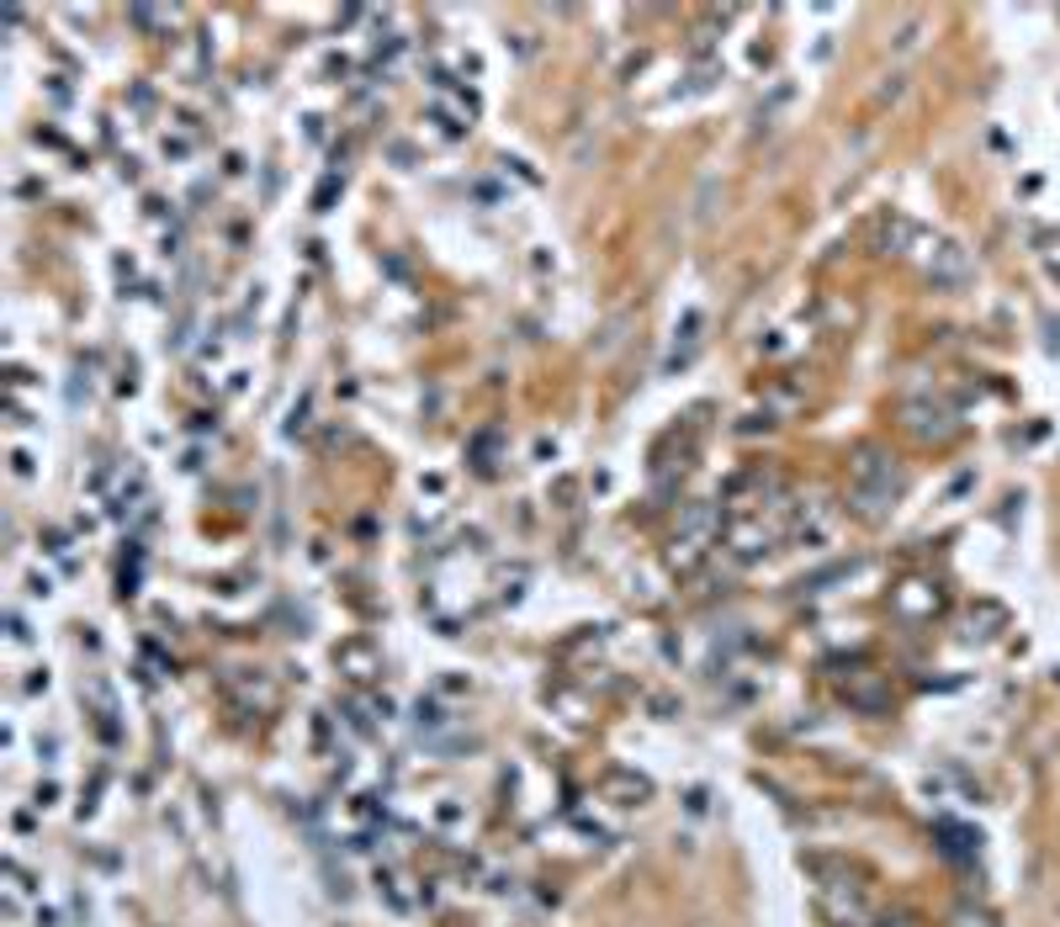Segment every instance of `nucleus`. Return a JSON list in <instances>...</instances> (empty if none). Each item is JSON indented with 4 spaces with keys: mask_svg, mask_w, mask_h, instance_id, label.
Instances as JSON below:
<instances>
[{
    "mask_svg": "<svg viewBox=\"0 0 1060 927\" xmlns=\"http://www.w3.org/2000/svg\"><path fill=\"white\" fill-rule=\"evenodd\" d=\"M901 493V477H896V467L886 461V456L875 451V446H865L859 451V461H854V503H859V515H886V503Z\"/></svg>",
    "mask_w": 1060,
    "mask_h": 927,
    "instance_id": "obj_1",
    "label": "nucleus"
},
{
    "mask_svg": "<svg viewBox=\"0 0 1060 927\" xmlns=\"http://www.w3.org/2000/svg\"><path fill=\"white\" fill-rule=\"evenodd\" d=\"M928 282L934 286H965L970 282V261H965L960 244H939V249L928 255Z\"/></svg>",
    "mask_w": 1060,
    "mask_h": 927,
    "instance_id": "obj_2",
    "label": "nucleus"
},
{
    "mask_svg": "<svg viewBox=\"0 0 1060 927\" xmlns=\"http://www.w3.org/2000/svg\"><path fill=\"white\" fill-rule=\"evenodd\" d=\"M700 329H705V313H684V324L674 329V350H669V371H679V366H690L700 350Z\"/></svg>",
    "mask_w": 1060,
    "mask_h": 927,
    "instance_id": "obj_3",
    "label": "nucleus"
},
{
    "mask_svg": "<svg viewBox=\"0 0 1060 927\" xmlns=\"http://www.w3.org/2000/svg\"><path fill=\"white\" fill-rule=\"evenodd\" d=\"M795 541H801V547H827V541H833V515L817 509V503H806L801 520H795Z\"/></svg>",
    "mask_w": 1060,
    "mask_h": 927,
    "instance_id": "obj_4",
    "label": "nucleus"
},
{
    "mask_svg": "<svg viewBox=\"0 0 1060 927\" xmlns=\"http://www.w3.org/2000/svg\"><path fill=\"white\" fill-rule=\"evenodd\" d=\"M769 541H774V536H769V530H758V524H737V530H732V547H737L743 562H753L758 551H769Z\"/></svg>",
    "mask_w": 1060,
    "mask_h": 927,
    "instance_id": "obj_5",
    "label": "nucleus"
},
{
    "mask_svg": "<svg viewBox=\"0 0 1060 927\" xmlns=\"http://www.w3.org/2000/svg\"><path fill=\"white\" fill-rule=\"evenodd\" d=\"M907 429H913V435H944L949 425H944V414H939V408L907 404Z\"/></svg>",
    "mask_w": 1060,
    "mask_h": 927,
    "instance_id": "obj_6",
    "label": "nucleus"
}]
</instances>
